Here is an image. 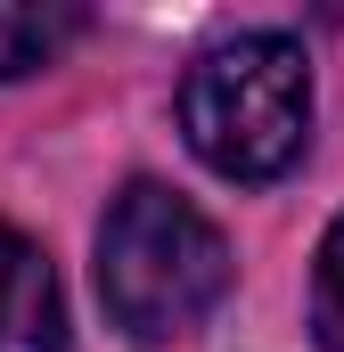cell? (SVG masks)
<instances>
[{
  "mask_svg": "<svg viewBox=\"0 0 344 352\" xmlns=\"http://www.w3.org/2000/svg\"><path fill=\"white\" fill-rule=\"evenodd\" d=\"M230 295V246L222 230L156 180H131L98 221V303L131 344L189 336Z\"/></svg>",
  "mask_w": 344,
  "mask_h": 352,
  "instance_id": "cell-1",
  "label": "cell"
},
{
  "mask_svg": "<svg viewBox=\"0 0 344 352\" xmlns=\"http://www.w3.org/2000/svg\"><path fill=\"white\" fill-rule=\"evenodd\" d=\"M180 131L222 180H279L312 140V66L287 33H230L180 82Z\"/></svg>",
  "mask_w": 344,
  "mask_h": 352,
  "instance_id": "cell-2",
  "label": "cell"
},
{
  "mask_svg": "<svg viewBox=\"0 0 344 352\" xmlns=\"http://www.w3.org/2000/svg\"><path fill=\"white\" fill-rule=\"evenodd\" d=\"M0 352H66V295L50 254L0 221Z\"/></svg>",
  "mask_w": 344,
  "mask_h": 352,
  "instance_id": "cell-3",
  "label": "cell"
},
{
  "mask_svg": "<svg viewBox=\"0 0 344 352\" xmlns=\"http://www.w3.org/2000/svg\"><path fill=\"white\" fill-rule=\"evenodd\" d=\"M83 25H90V16H83V8H66V0H50V8H17V0H0V82L50 66Z\"/></svg>",
  "mask_w": 344,
  "mask_h": 352,
  "instance_id": "cell-4",
  "label": "cell"
},
{
  "mask_svg": "<svg viewBox=\"0 0 344 352\" xmlns=\"http://www.w3.org/2000/svg\"><path fill=\"white\" fill-rule=\"evenodd\" d=\"M312 336L320 352H344V213L320 238V263H312Z\"/></svg>",
  "mask_w": 344,
  "mask_h": 352,
  "instance_id": "cell-5",
  "label": "cell"
}]
</instances>
